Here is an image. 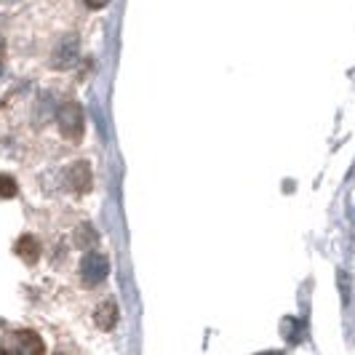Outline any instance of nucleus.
Segmentation results:
<instances>
[{
	"label": "nucleus",
	"mask_w": 355,
	"mask_h": 355,
	"mask_svg": "<svg viewBox=\"0 0 355 355\" xmlns=\"http://www.w3.org/2000/svg\"><path fill=\"white\" fill-rule=\"evenodd\" d=\"M56 121H59V128L67 139H80L83 137V112H80L78 102H64Z\"/></svg>",
	"instance_id": "nucleus-1"
},
{
	"label": "nucleus",
	"mask_w": 355,
	"mask_h": 355,
	"mask_svg": "<svg viewBox=\"0 0 355 355\" xmlns=\"http://www.w3.org/2000/svg\"><path fill=\"white\" fill-rule=\"evenodd\" d=\"M107 272H110V262H107L105 254H99V251L89 254L83 259V265H80V275H83V284L86 286H99L107 278Z\"/></svg>",
	"instance_id": "nucleus-2"
},
{
	"label": "nucleus",
	"mask_w": 355,
	"mask_h": 355,
	"mask_svg": "<svg viewBox=\"0 0 355 355\" xmlns=\"http://www.w3.org/2000/svg\"><path fill=\"white\" fill-rule=\"evenodd\" d=\"M19 337H21V345H14V334L3 342V353H43L46 347H43V342L37 339V334H33V331H19Z\"/></svg>",
	"instance_id": "nucleus-3"
},
{
	"label": "nucleus",
	"mask_w": 355,
	"mask_h": 355,
	"mask_svg": "<svg viewBox=\"0 0 355 355\" xmlns=\"http://www.w3.org/2000/svg\"><path fill=\"white\" fill-rule=\"evenodd\" d=\"M67 177H70V190H75V193H89L91 190L89 163H72L70 171H67Z\"/></svg>",
	"instance_id": "nucleus-4"
},
{
	"label": "nucleus",
	"mask_w": 355,
	"mask_h": 355,
	"mask_svg": "<svg viewBox=\"0 0 355 355\" xmlns=\"http://www.w3.org/2000/svg\"><path fill=\"white\" fill-rule=\"evenodd\" d=\"M94 320H96V326H99L102 331H112V329H115V323H118V307H115V302H110V300H107V302L99 304Z\"/></svg>",
	"instance_id": "nucleus-5"
},
{
	"label": "nucleus",
	"mask_w": 355,
	"mask_h": 355,
	"mask_svg": "<svg viewBox=\"0 0 355 355\" xmlns=\"http://www.w3.org/2000/svg\"><path fill=\"white\" fill-rule=\"evenodd\" d=\"M75 51H78V40H75V37H64L62 46H59V51H56V56H53V67H56V70L70 67V62H75Z\"/></svg>",
	"instance_id": "nucleus-6"
},
{
	"label": "nucleus",
	"mask_w": 355,
	"mask_h": 355,
	"mask_svg": "<svg viewBox=\"0 0 355 355\" xmlns=\"http://www.w3.org/2000/svg\"><path fill=\"white\" fill-rule=\"evenodd\" d=\"M17 254L27 262V265H35L37 257H40V246H37V241L33 235H21L17 243Z\"/></svg>",
	"instance_id": "nucleus-7"
},
{
	"label": "nucleus",
	"mask_w": 355,
	"mask_h": 355,
	"mask_svg": "<svg viewBox=\"0 0 355 355\" xmlns=\"http://www.w3.org/2000/svg\"><path fill=\"white\" fill-rule=\"evenodd\" d=\"M17 193V179L8 177V174H0V198H14Z\"/></svg>",
	"instance_id": "nucleus-8"
},
{
	"label": "nucleus",
	"mask_w": 355,
	"mask_h": 355,
	"mask_svg": "<svg viewBox=\"0 0 355 355\" xmlns=\"http://www.w3.org/2000/svg\"><path fill=\"white\" fill-rule=\"evenodd\" d=\"M107 3H110V0H86V6L94 8V11H96V8H105Z\"/></svg>",
	"instance_id": "nucleus-9"
},
{
	"label": "nucleus",
	"mask_w": 355,
	"mask_h": 355,
	"mask_svg": "<svg viewBox=\"0 0 355 355\" xmlns=\"http://www.w3.org/2000/svg\"><path fill=\"white\" fill-rule=\"evenodd\" d=\"M0 53H3V40H0Z\"/></svg>",
	"instance_id": "nucleus-10"
}]
</instances>
